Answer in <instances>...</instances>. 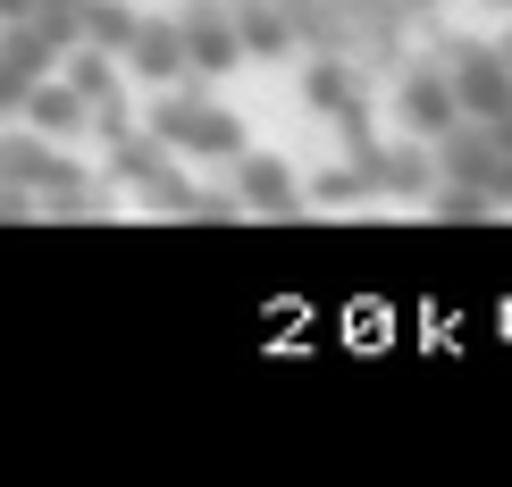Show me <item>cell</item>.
I'll list each match as a JSON object with an SVG mask.
<instances>
[{
  "label": "cell",
  "mask_w": 512,
  "mask_h": 487,
  "mask_svg": "<svg viewBox=\"0 0 512 487\" xmlns=\"http://www.w3.org/2000/svg\"><path fill=\"white\" fill-rule=\"evenodd\" d=\"M152 143L185 152V160H244V118L219 110V101H194V93H160L152 101Z\"/></svg>",
  "instance_id": "cell-1"
},
{
  "label": "cell",
  "mask_w": 512,
  "mask_h": 487,
  "mask_svg": "<svg viewBox=\"0 0 512 487\" xmlns=\"http://www.w3.org/2000/svg\"><path fill=\"white\" fill-rule=\"evenodd\" d=\"M462 118H471V110H462V84H454V68H412V76H403L395 84V126H403V135H412V143H445V135H462Z\"/></svg>",
  "instance_id": "cell-2"
},
{
  "label": "cell",
  "mask_w": 512,
  "mask_h": 487,
  "mask_svg": "<svg viewBox=\"0 0 512 487\" xmlns=\"http://www.w3.org/2000/svg\"><path fill=\"white\" fill-rule=\"evenodd\" d=\"M177 26H185V51H194V76H236L244 59H252L244 51V26L219 9V0H194Z\"/></svg>",
  "instance_id": "cell-3"
},
{
  "label": "cell",
  "mask_w": 512,
  "mask_h": 487,
  "mask_svg": "<svg viewBox=\"0 0 512 487\" xmlns=\"http://www.w3.org/2000/svg\"><path fill=\"white\" fill-rule=\"evenodd\" d=\"M126 76L135 84H160V93H177L185 76H194V51H185V26H160V17H143L135 42H126Z\"/></svg>",
  "instance_id": "cell-4"
},
{
  "label": "cell",
  "mask_w": 512,
  "mask_h": 487,
  "mask_svg": "<svg viewBox=\"0 0 512 487\" xmlns=\"http://www.w3.org/2000/svg\"><path fill=\"white\" fill-rule=\"evenodd\" d=\"M236 194H244V219H294L311 185L294 177L286 160H269V152H244V160H236Z\"/></svg>",
  "instance_id": "cell-5"
},
{
  "label": "cell",
  "mask_w": 512,
  "mask_h": 487,
  "mask_svg": "<svg viewBox=\"0 0 512 487\" xmlns=\"http://www.w3.org/2000/svg\"><path fill=\"white\" fill-rule=\"evenodd\" d=\"M17 118H26L34 135H76V126L93 118V101L59 76V84H26V93H17Z\"/></svg>",
  "instance_id": "cell-6"
},
{
  "label": "cell",
  "mask_w": 512,
  "mask_h": 487,
  "mask_svg": "<svg viewBox=\"0 0 512 487\" xmlns=\"http://www.w3.org/2000/svg\"><path fill=\"white\" fill-rule=\"evenodd\" d=\"M110 59H118V51H101V42H84V51H68V68H59V76H68L76 93H84V101L101 110V101H118V68H110Z\"/></svg>",
  "instance_id": "cell-7"
},
{
  "label": "cell",
  "mask_w": 512,
  "mask_h": 487,
  "mask_svg": "<svg viewBox=\"0 0 512 487\" xmlns=\"http://www.w3.org/2000/svg\"><path fill=\"white\" fill-rule=\"evenodd\" d=\"M236 26H244V51H252V59H277V51H286V42H294L286 9H269V0H252V9L236 17Z\"/></svg>",
  "instance_id": "cell-8"
},
{
  "label": "cell",
  "mask_w": 512,
  "mask_h": 487,
  "mask_svg": "<svg viewBox=\"0 0 512 487\" xmlns=\"http://www.w3.org/2000/svg\"><path fill=\"white\" fill-rule=\"evenodd\" d=\"M303 93H311V110H353V68L345 59H311V76H303Z\"/></svg>",
  "instance_id": "cell-9"
}]
</instances>
